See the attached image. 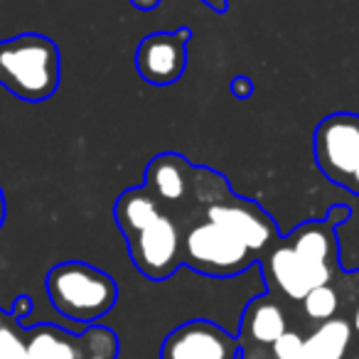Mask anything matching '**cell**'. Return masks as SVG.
Listing matches in <instances>:
<instances>
[{
	"mask_svg": "<svg viewBox=\"0 0 359 359\" xmlns=\"http://www.w3.org/2000/svg\"><path fill=\"white\" fill-rule=\"evenodd\" d=\"M45 288L52 308L81 327H91L106 318L118 300L116 280L84 261H62L52 266Z\"/></svg>",
	"mask_w": 359,
	"mask_h": 359,
	"instance_id": "1",
	"label": "cell"
},
{
	"mask_svg": "<svg viewBox=\"0 0 359 359\" xmlns=\"http://www.w3.org/2000/svg\"><path fill=\"white\" fill-rule=\"evenodd\" d=\"M0 359H30L25 325L0 310Z\"/></svg>",
	"mask_w": 359,
	"mask_h": 359,
	"instance_id": "15",
	"label": "cell"
},
{
	"mask_svg": "<svg viewBox=\"0 0 359 359\" xmlns=\"http://www.w3.org/2000/svg\"><path fill=\"white\" fill-rule=\"evenodd\" d=\"M315 163L320 172L349 192L359 172V114H332L315 128Z\"/></svg>",
	"mask_w": 359,
	"mask_h": 359,
	"instance_id": "4",
	"label": "cell"
},
{
	"mask_svg": "<svg viewBox=\"0 0 359 359\" xmlns=\"http://www.w3.org/2000/svg\"><path fill=\"white\" fill-rule=\"evenodd\" d=\"M6 222V195H3V187H0V226Z\"/></svg>",
	"mask_w": 359,
	"mask_h": 359,
	"instance_id": "21",
	"label": "cell"
},
{
	"mask_svg": "<svg viewBox=\"0 0 359 359\" xmlns=\"http://www.w3.org/2000/svg\"><path fill=\"white\" fill-rule=\"evenodd\" d=\"M0 86L30 104L60 89V47L40 32L0 40Z\"/></svg>",
	"mask_w": 359,
	"mask_h": 359,
	"instance_id": "2",
	"label": "cell"
},
{
	"mask_svg": "<svg viewBox=\"0 0 359 359\" xmlns=\"http://www.w3.org/2000/svg\"><path fill=\"white\" fill-rule=\"evenodd\" d=\"M126 241L130 261L145 278L168 280L182 266V226L168 212Z\"/></svg>",
	"mask_w": 359,
	"mask_h": 359,
	"instance_id": "5",
	"label": "cell"
},
{
	"mask_svg": "<svg viewBox=\"0 0 359 359\" xmlns=\"http://www.w3.org/2000/svg\"><path fill=\"white\" fill-rule=\"evenodd\" d=\"M303 313L308 320L313 323H327L337 315V308H339V295L332 285H320V288L310 290L303 300Z\"/></svg>",
	"mask_w": 359,
	"mask_h": 359,
	"instance_id": "16",
	"label": "cell"
},
{
	"mask_svg": "<svg viewBox=\"0 0 359 359\" xmlns=\"http://www.w3.org/2000/svg\"><path fill=\"white\" fill-rule=\"evenodd\" d=\"M192 212H200L207 219L217 222V224L234 231V234L259 256V261L280 241L278 226L271 219L269 212L261 205H256L254 200H246V197H239V195H234V192L222 197L219 202H212V205L202 207V210H192ZM182 219H185V217H182Z\"/></svg>",
	"mask_w": 359,
	"mask_h": 359,
	"instance_id": "6",
	"label": "cell"
},
{
	"mask_svg": "<svg viewBox=\"0 0 359 359\" xmlns=\"http://www.w3.org/2000/svg\"><path fill=\"white\" fill-rule=\"evenodd\" d=\"M30 359H89L86 334H72L55 325L25 327Z\"/></svg>",
	"mask_w": 359,
	"mask_h": 359,
	"instance_id": "11",
	"label": "cell"
},
{
	"mask_svg": "<svg viewBox=\"0 0 359 359\" xmlns=\"http://www.w3.org/2000/svg\"><path fill=\"white\" fill-rule=\"evenodd\" d=\"M182 266L212 278H231L244 273L259 256L226 226L192 212L182 222Z\"/></svg>",
	"mask_w": 359,
	"mask_h": 359,
	"instance_id": "3",
	"label": "cell"
},
{
	"mask_svg": "<svg viewBox=\"0 0 359 359\" xmlns=\"http://www.w3.org/2000/svg\"><path fill=\"white\" fill-rule=\"evenodd\" d=\"M163 215V205L150 195V190L145 185L126 190L114 205V219L123 236H130L135 231L145 229V226H150Z\"/></svg>",
	"mask_w": 359,
	"mask_h": 359,
	"instance_id": "13",
	"label": "cell"
},
{
	"mask_svg": "<svg viewBox=\"0 0 359 359\" xmlns=\"http://www.w3.org/2000/svg\"><path fill=\"white\" fill-rule=\"evenodd\" d=\"M241 332L259 344H273L283 332H288V318L273 295H259L249 300L241 315Z\"/></svg>",
	"mask_w": 359,
	"mask_h": 359,
	"instance_id": "12",
	"label": "cell"
},
{
	"mask_svg": "<svg viewBox=\"0 0 359 359\" xmlns=\"http://www.w3.org/2000/svg\"><path fill=\"white\" fill-rule=\"evenodd\" d=\"M229 89L236 99H249V96L254 94V84H251L249 76H236V79L229 84Z\"/></svg>",
	"mask_w": 359,
	"mask_h": 359,
	"instance_id": "19",
	"label": "cell"
},
{
	"mask_svg": "<svg viewBox=\"0 0 359 359\" xmlns=\"http://www.w3.org/2000/svg\"><path fill=\"white\" fill-rule=\"evenodd\" d=\"M303 339L305 337H300L295 330H288L271 344V352H273L276 359H298L300 352H303Z\"/></svg>",
	"mask_w": 359,
	"mask_h": 359,
	"instance_id": "17",
	"label": "cell"
},
{
	"mask_svg": "<svg viewBox=\"0 0 359 359\" xmlns=\"http://www.w3.org/2000/svg\"><path fill=\"white\" fill-rule=\"evenodd\" d=\"M195 165L180 153H160L145 168V187L170 217H182L192 200Z\"/></svg>",
	"mask_w": 359,
	"mask_h": 359,
	"instance_id": "10",
	"label": "cell"
},
{
	"mask_svg": "<svg viewBox=\"0 0 359 359\" xmlns=\"http://www.w3.org/2000/svg\"><path fill=\"white\" fill-rule=\"evenodd\" d=\"M241 339L212 320L197 318L168 332L160 359H239Z\"/></svg>",
	"mask_w": 359,
	"mask_h": 359,
	"instance_id": "8",
	"label": "cell"
},
{
	"mask_svg": "<svg viewBox=\"0 0 359 359\" xmlns=\"http://www.w3.org/2000/svg\"><path fill=\"white\" fill-rule=\"evenodd\" d=\"M352 330L359 334V303H357V308H354V320H352Z\"/></svg>",
	"mask_w": 359,
	"mask_h": 359,
	"instance_id": "22",
	"label": "cell"
},
{
	"mask_svg": "<svg viewBox=\"0 0 359 359\" xmlns=\"http://www.w3.org/2000/svg\"><path fill=\"white\" fill-rule=\"evenodd\" d=\"M135 8H140V11H150V8H155L160 3V0H130ZM207 6L215 8L217 13H224L226 11V0H205Z\"/></svg>",
	"mask_w": 359,
	"mask_h": 359,
	"instance_id": "20",
	"label": "cell"
},
{
	"mask_svg": "<svg viewBox=\"0 0 359 359\" xmlns=\"http://www.w3.org/2000/svg\"><path fill=\"white\" fill-rule=\"evenodd\" d=\"M261 266L271 293L276 290L295 303H300L310 290L332 283L334 276V266H323L305 259L285 241V236H280L278 244L261 259Z\"/></svg>",
	"mask_w": 359,
	"mask_h": 359,
	"instance_id": "7",
	"label": "cell"
},
{
	"mask_svg": "<svg viewBox=\"0 0 359 359\" xmlns=\"http://www.w3.org/2000/svg\"><path fill=\"white\" fill-rule=\"evenodd\" d=\"M32 308H35V305H32V298H30V295H18V298L13 300L11 315H13V318H15L20 325H25V320L32 315Z\"/></svg>",
	"mask_w": 359,
	"mask_h": 359,
	"instance_id": "18",
	"label": "cell"
},
{
	"mask_svg": "<svg viewBox=\"0 0 359 359\" xmlns=\"http://www.w3.org/2000/svg\"><path fill=\"white\" fill-rule=\"evenodd\" d=\"M190 27H177L172 32H153L143 37L135 50V69L148 84L170 86L182 79L187 67V42Z\"/></svg>",
	"mask_w": 359,
	"mask_h": 359,
	"instance_id": "9",
	"label": "cell"
},
{
	"mask_svg": "<svg viewBox=\"0 0 359 359\" xmlns=\"http://www.w3.org/2000/svg\"><path fill=\"white\" fill-rule=\"evenodd\" d=\"M352 342V325L342 318L320 323L303 339V352L298 359H344Z\"/></svg>",
	"mask_w": 359,
	"mask_h": 359,
	"instance_id": "14",
	"label": "cell"
}]
</instances>
